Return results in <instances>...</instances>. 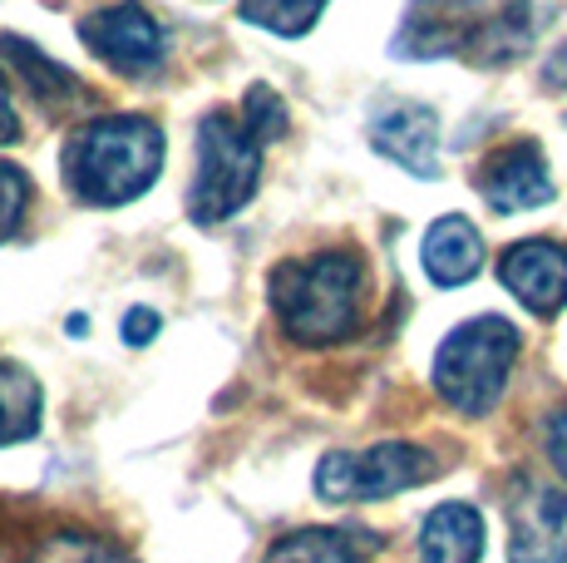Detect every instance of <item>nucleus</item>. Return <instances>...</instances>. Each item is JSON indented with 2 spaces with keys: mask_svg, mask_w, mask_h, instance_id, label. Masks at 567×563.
I'll use <instances>...</instances> for the list:
<instances>
[{
  "mask_svg": "<svg viewBox=\"0 0 567 563\" xmlns=\"http://www.w3.org/2000/svg\"><path fill=\"white\" fill-rule=\"evenodd\" d=\"M163 168V134L144 114H109L74 129L64 144V188L94 208H118L154 188Z\"/></svg>",
  "mask_w": 567,
  "mask_h": 563,
  "instance_id": "1",
  "label": "nucleus"
},
{
  "mask_svg": "<svg viewBox=\"0 0 567 563\" xmlns=\"http://www.w3.org/2000/svg\"><path fill=\"white\" fill-rule=\"evenodd\" d=\"M365 263L355 253H316L271 273V311L291 341L331 346L361 327Z\"/></svg>",
  "mask_w": 567,
  "mask_h": 563,
  "instance_id": "2",
  "label": "nucleus"
},
{
  "mask_svg": "<svg viewBox=\"0 0 567 563\" xmlns=\"http://www.w3.org/2000/svg\"><path fill=\"white\" fill-rule=\"evenodd\" d=\"M518 356V331L504 317H474L454 327L434 351V391L464 416H488L508 386Z\"/></svg>",
  "mask_w": 567,
  "mask_h": 563,
  "instance_id": "3",
  "label": "nucleus"
},
{
  "mask_svg": "<svg viewBox=\"0 0 567 563\" xmlns=\"http://www.w3.org/2000/svg\"><path fill=\"white\" fill-rule=\"evenodd\" d=\"M261 178V144L252 139V129L243 119L213 110L198 124V173L188 188V213L193 223L213 227L223 218H233L247 198L257 193Z\"/></svg>",
  "mask_w": 567,
  "mask_h": 563,
  "instance_id": "4",
  "label": "nucleus"
},
{
  "mask_svg": "<svg viewBox=\"0 0 567 563\" xmlns=\"http://www.w3.org/2000/svg\"><path fill=\"white\" fill-rule=\"evenodd\" d=\"M440 464L430 450L390 440V446H370V450H331L316 464V494L331 504L346 500H385L400 494L420 480H434Z\"/></svg>",
  "mask_w": 567,
  "mask_h": 563,
  "instance_id": "5",
  "label": "nucleus"
},
{
  "mask_svg": "<svg viewBox=\"0 0 567 563\" xmlns=\"http://www.w3.org/2000/svg\"><path fill=\"white\" fill-rule=\"evenodd\" d=\"M80 40L109 64V70L128 74V80H144V74L163 70V30L144 6H134V0L84 16Z\"/></svg>",
  "mask_w": 567,
  "mask_h": 563,
  "instance_id": "6",
  "label": "nucleus"
},
{
  "mask_svg": "<svg viewBox=\"0 0 567 563\" xmlns=\"http://www.w3.org/2000/svg\"><path fill=\"white\" fill-rule=\"evenodd\" d=\"M488 16H494V10H484V0H410L405 25H400L390 50H395L400 60L468 55Z\"/></svg>",
  "mask_w": 567,
  "mask_h": 563,
  "instance_id": "7",
  "label": "nucleus"
},
{
  "mask_svg": "<svg viewBox=\"0 0 567 563\" xmlns=\"http://www.w3.org/2000/svg\"><path fill=\"white\" fill-rule=\"evenodd\" d=\"M478 193L494 213H523V208H543L553 203V178H548V158L533 139L504 144L498 154L484 158L478 168Z\"/></svg>",
  "mask_w": 567,
  "mask_h": 563,
  "instance_id": "8",
  "label": "nucleus"
},
{
  "mask_svg": "<svg viewBox=\"0 0 567 563\" xmlns=\"http://www.w3.org/2000/svg\"><path fill=\"white\" fill-rule=\"evenodd\" d=\"M498 277L533 317H558L567 307V247L548 243V237H528V243L508 247Z\"/></svg>",
  "mask_w": 567,
  "mask_h": 563,
  "instance_id": "9",
  "label": "nucleus"
},
{
  "mask_svg": "<svg viewBox=\"0 0 567 563\" xmlns=\"http://www.w3.org/2000/svg\"><path fill=\"white\" fill-rule=\"evenodd\" d=\"M370 144L375 154H385L390 164H400L414 178H434L440 173V119L424 104H385L370 119Z\"/></svg>",
  "mask_w": 567,
  "mask_h": 563,
  "instance_id": "10",
  "label": "nucleus"
},
{
  "mask_svg": "<svg viewBox=\"0 0 567 563\" xmlns=\"http://www.w3.org/2000/svg\"><path fill=\"white\" fill-rule=\"evenodd\" d=\"M514 519V563H567V494L523 484L508 504Z\"/></svg>",
  "mask_w": 567,
  "mask_h": 563,
  "instance_id": "11",
  "label": "nucleus"
},
{
  "mask_svg": "<svg viewBox=\"0 0 567 563\" xmlns=\"http://www.w3.org/2000/svg\"><path fill=\"white\" fill-rule=\"evenodd\" d=\"M424 273H430L434 287H464L468 277L484 267V237H478V227L460 218V213H450V218H440L424 233Z\"/></svg>",
  "mask_w": 567,
  "mask_h": 563,
  "instance_id": "12",
  "label": "nucleus"
},
{
  "mask_svg": "<svg viewBox=\"0 0 567 563\" xmlns=\"http://www.w3.org/2000/svg\"><path fill=\"white\" fill-rule=\"evenodd\" d=\"M420 559L424 563H478L484 559V519L474 504H440L424 514L420 529Z\"/></svg>",
  "mask_w": 567,
  "mask_h": 563,
  "instance_id": "13",
  "label": "nucleus"
},
{
  "mask_svg": "<svg viewBox=\"0 0 567 563\" xmlns=\"http://www.w3.org/2000/svg\"><path fill=\"white\" fill-rule=\"evenodd\" d=\"M0 50H6V60L16 64L20 80L30 84V94H35L45 110H64V104L84 100L80 74H70L64 64H54L40 45H30V40H20V35H0Z\"/></svg>",
  "mask_w": 567,
  "mask_h": 563,
  "instance_id": "14",
  "label": "nucleus"
},
{
  "mask_svg": "<svg viewBox=\"0 0 567 563\" xmlns=\"http://www.w3.org/2000/svg\"><path fill=\"white\" fill-rule=\"evenodd\" d=\"M375 539L361 529H297L267 549V563H365Z\"/></svg>",
  "mask_w": 567,
  "mask_h": 563,
  "instance_id": "15",
  "label": "nucleus"
},
{
  "mask_svg": "<svg viewBox=\"0 0 567 563\" xmlns=\"http://www.w3.org/2000/svg\"><path fill=\"white\" fill-rule=\"evenodd\" d=\"M40 430V381L25 366H0V446L30 440Z\"/></svg>",
  "mask_w": 567,
  "mask_h": 563,
  "instance_id": "16",
  "label": "nucleus"
},
{
  "mask_svg": "<svg viewBox=\"0 0 567 563\" xmlns=\"http://www.w3.org/2000/svg\"><path fill=\"white\" fill-rule=\"evenodd\" d=\"M326 0H243V16L271 35H307Z\"/></svg>",
  "mask_w": 567,
  "mask_h": 563,
  "instance_id": "17",
  "label": "nucleus"
},
{
  "mask_svg": "<svg viewBox=\"0 0 567 563\" xmlns=\"http://www.w3.org/2000/svg\"><path fill=\"white\" fill-rule=\"evenodd\" d=\"M247 129H252L257 144H271V139L287 134V104H281L277 90H267V84H252L247 90Z\"/></svg>",
  "mask_w": 567,
  "mask_h": 563,
  "instance_id": "18",
  "label": "nucleus"
},
{
  "mask_svg": "<svg viewBox=\"0 0 567 563\" xmlns=\"http://www.w3.org/2000/svg\"><path fill=\"white\" fill-rule=\"evenodd\" d=\"M25 203H30V178L16 164H0V243L20 227L25 218Z\"/></svg>",
  "mask_w": 567,
  "mask_h": 563,
  "instance_id": "19",
  "label": "nucleus"
},
{
  "mask_svg": "<svg viewBox=\"0 0 567 563\" xmlns=\"http://www.w3.org/2000/svg\"><path fill=\"white\" fill-rule=\"evenodd\" d=\"M543 446H548L553 470H558L563 480H567V406L548 416V426H543Z\"/></svg>",
  "mask_w": 567,
  "mask_h": 563,
  "instance_id": "20",
  "label": "nucleus"
},
{
  "mask_svg": "<svg viewBox=\"0 0 567 563\" xmlns=\"http://www.w3.org/2000/svg\"><path fill=\"white\" fill-rule=\"evenodd\" d=\"M158 337V311H148V307H134L124 317V341L128 346H144V341H154Z\"/></svg>",
  "mask_w": 567,
  "mask_h": 563,
  "instance_id": "21",
  "label": "nucleus"
},
{
  "mask_svg": "<svg viewBox=\"0 0 567 563\" xmlns=\"http://www.w3.org/2000/svg\"><path fill=\"white\" fill-rule=\"evenodd\" d=\"M16 134H20V114H16V104H10L6 80H0V144H16Z\"/></svg>",
  "mask_w": 567,
  "mask_h": 563,
  "instance_id": "22",
  "label": "nucleus"
},
{
  "mask_svg": "<svg viewBox=\"0 0 567 563\" xmlns=\"http://www.w3.org/2000/svg\"><path fill=\"white\" fill-rule=\"evenodd\" d=\"M543 84H553V90H567V40L553 50L548 60H543Z\"/></svg>",
  "mask_w": 567,
  "mask_h": 563,
  "instance_id": "23",
  "label": "nucleus"
}]
</instances>
